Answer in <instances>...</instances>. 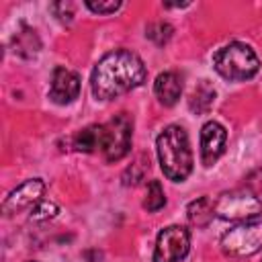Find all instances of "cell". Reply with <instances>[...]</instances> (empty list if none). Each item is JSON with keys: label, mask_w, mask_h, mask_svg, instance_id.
<instances>
[{"label": "cell", "mask_w": 262, "mask_h": 262, "mask_svg": "<svg viewBox=\"0 0 262 262\" xmlns=\"http://www.w3.org/2000/svg\"><path fill=\"white\" fill-rule=\"evenodd\" d=\"M190 250V233L182 225H168L158 233L154 262H180Z\"/></svg>", "instance_id": "cell-7"}, {"label": "cell", "mask_w": 262, "mask_h": 262, "mask_svg": "<svg viewBox=\"0 0 262 262\" xmlns=\"http://www.w3.org/2000/svg\"><path fill=\"white\" fill-rule=\"evenodd\" d=\"M186 215H188V221L196 227H205L211 223L213 215H215V203L209 199V196H201L196 201H192L186 209Z\"/></svg>", "instance_id": "cell-15"}, {"label": "cell", "mask_w": 262, "mask_h": 262, "mask_svg": "<svg viewBox=\"0 0 262 262\" xmlns=\"http://www.w3.org/2000/svg\"><path fill=\"white\" fill-rule=\"evenodd\" d=\"M160 168L166 178L182 182L192 172V151L188 135L180 125H168L156 139Z\"/></svg>", "instance_id": "cell-2"}, {"label": "cell", "mask_w": 262, "mask_h": 262, "mask_svg": "<svg viewBox=\"0 0 262 262\" xmlns=\"http://www.w3.org/2000/svg\"><path fill=\"white\" fill-rule=\"evenodd\" d=\"M172 35H174V29H172V25H168V23H164V20H158V23H151V25H147V29H145V37L149 39V41H154L156 45H166L170 39H172Z\"/></svg>", "instance_id": "cell-17"}, {"label": "cell", "mask_w": 262, "mask_h": 262, "mask_svg": "<svg viewBox=\"0 0 262 262\" xmlns=\"http://www.w3.org/2000/svg\"><path fill=\"white\" fill-rule=\"evenodd\" d=\"M213 68L221 78L229 82H244L256 76L260 68V59L250 45L233 41L215 51Z\"/></svg>", "instance_id": "cell-3"}, {"label": "cell", "mask_w": 262, "mask_h": 262, "mask_svg": "<svg viewBox=\"0 0 262 262\" xmlns=\"http://www.w3.org/2000/svg\"><path fill=\"white\" fill-rule=\"evenodd\" d=\"M262 213V201L246 188L225 190L215 201V215L225 221H250Z\"/></svg>", "instance_id": "cell-4"}, {"label": "cell", "mask_w": 262, "mask_h": 262, "mask_svg": "<svg viewBox=\"0 0 262 262\" xmlns=\"http://www.w3.org/2000/svg\"><path fill=\"white\" fill-rule=\"evenodd\" d=\"M154 94L164 106H174L182 94V78L176 72H162L154 82Z\"/></svg>", "instance_id": "cell-11"}, {"label": "cell", "mask_w": 262, "mask_h": 262, "mask_svg": "<svg viewBox=\"0 0 262 262\" xmlns=\"http://www.w3.org/2000/svg\"><path fill=\"white\" fill-rule=\"evenodd\" d=\"M145 164L147 162H141V158L135 162V164H131V168H127V172L123 174V184H137L141 178H143V172H139L137 168H141V170H145Z\"/></svg>", "instance_id": "cell-20"}, {"label": "cell", "mask_w": 262, "mask_h": 262, "mask_svg": "<svg viewBox=\"0 0 262 262\" xmlns=\"http://www.w3.org/2000/svg\"><path fill=\"white\" fill-rule=\"evenodd\" d=\"M74 147L84 154H92L104 147V125H88L74 135Z\"/></svg>", "instance_id": "cell-12"}, {"label": "cell", "mask_w": 262, "mask_h": 262, "mask_svg": "<svg viewBox=\"0 0 262 262\" xmlns=\"http://www.w3.org/2000/svg\"><path fill=\"white\" fill-rule=\"evenodd\" d=\"M51 10L61 23H72V18H74V4L72 2H55V4H51Z\"/></svg>", "instance_id": "cell-21"}, {"label": "cell", "mask_w": 262, "mask_h": 262, "mask_svg": "<svg viewBox=\"0 0 262 262\" xmlns=\"http://www.w3.org/2000/svg\"><path fill=\"white\" fill-rule=\"evenodd\" d=\"M45 190V182L41 178H29L23 184H18L2 203V213L4 215H14L27 207H33L35 203L41 201Z\"/></svg>", "instance_id": "cell-8"}, {"label": "cell", "mask_w": 262, "mask_h": 262, "mask_svg": "<svg viewBox=\"0 0 262 262\" xmlns=\"http://www.w3.org/2000/svg\"><path fill=\"white\" fill-rule=\"evenodd\" d=\"M221 250L223 254L231 258H246L254 256L262 250V221H244L221 237Z\"/></svg>", "instance_id": "cell-5"}, {"label": "cell", "mask_w": 262, "mask_h": 262, "mask_svg": "<svg viewBox=\"0 0 262 262\" xmlns=\"http://www.w3.org/2000/svg\"><path fill=\"white\" fill-rule=\"evenodd\" d=\"M147 70L141 57L129 49L106 53L92 70L90 88L96 100H113L145 82Z\"/></svg>", "instance_id": "cell-1"}, {"label": "cell", "mask_w": 262, "mask_h": 262, "mask_svg": "<svg viewBox=\"0 0 262 262\" xmlns=\"http://www.w3.org/2000/svg\"><path fill=\"white\" fill-rule=\"evenodd\" d=\"M57 213H59V207H57L55 203L41 199L39 203H35V205L31 207L29 217H31L33 221H47V219H53Z\"/></svg>", "instance_id": "cell-18"}, {"label": "cell", "mask_w": 262, "mask_h": 262, "mask_svg": "<svg viewBox=\"0 0 262 262\" xmlns=\"http://www.w3.org/2000/svg\"><path fill=\"white\" fill-rule=\"evenodd\" d=\"M164 205H166V194H164V188H162L160 180H149L147 192H145V199H143V209H147L149 213H156Z\"/></svg>", "instance_id": "cell-16"}, {"label": "cell", "mask_w": 262, "mask_h": 262, "mask_svg": "<svg viewBox=\"0 0 262 262\" xmlns=\"http://www.w3.org/2000/svg\"><path fill=\"white\" fill-rule=\"evenodd\" d=\"M12 47L14 53H18L20 57H33L39 53L41 49V41L37 37V33L29 27H23L14 37H12Z\"/></svg>", "instance_id": "cell-14"}, {"label": "cell", "mask_w": 262, "mask_h": 262, "mask_svg": "<svg viewBox=\"0 0 262 262\" xmlns=\"http://www.w3.org/2000/svg\"><path fill=\"white\" fill-rule=\"evenodd\" d=\"M80 94V76L63 66H57L51 74L49 98L55 104H70Z\"/></svg>", "instance_id": "cell-10"}, {"label": "cell", "mask_w": 262, "mask_h": 262, "mask_svg": "<svg viewBox=\"0 0 262 262\" xmlns=\"http://www.w3.org/2000/svg\"><path fill=\"white\" fill-rule=\"evenodd\" d=\"M131 133H133V121L127 113H119L108 123H104L102 156H104L106 162H119L129 154Z\"/></svg>", "instance_id": "cell-6"}, {"label": "cell", "mask_w": 262, "mask_h": 262, "mask_svg": "<svg viewBox=\"0 0 262 262\" xmlns=\"http://www.w3.org/2000/svg\"><path fill=\"white\" fill-rule=\"evenodd\" d=\"M227 131L217 121H207L201 129V162L209 168L213 166L225 151Z\"/></svg>", "instance_id": "cell-9"}, {"label": "cell", "mask_w": 262, "mask_h": 262, "mask_svg": "<svg viewBox=\"0 0 262 262\" xmlns=\"http://www.w3.org/2000/svg\"><path fill=\"white\" fill-rule=\"evenodd\" d=\"M86 8H90V10L96 12V14H111V12H115V10L121 8V2H119V0H108V2L88 0V2H86Z\"/></svg>", "instance_id": "cell-19"}, {"label": "cell", "mask_w": 262, "mask_h": 262, "mask_svg": "<svg viewBox=\"0 0 262 262\" xmlns=\"http://www.w3.org/2000/svg\"><path fill=\"white\" fill-rule=\"evenodd\" d=\"M213 100H215V88H213V84H211L209 80H201V82L194 86V90L190 92L188 108H190L192 113L201 115V113H207V111L211 108Z\"/></svg>", "instance_id": "cell-13"}]
</instances>
